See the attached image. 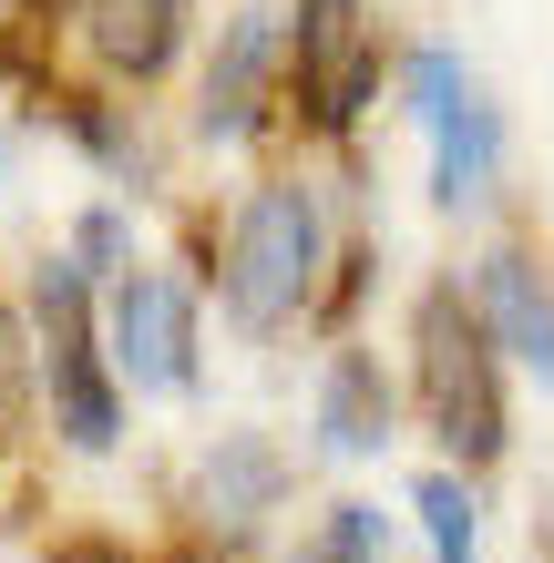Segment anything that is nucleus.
I'll list each match as a JSON object with an SVG mask.
<instances>
[{
    "label": "nucleus",
    "instance_id": "nucleus-8",
    "mask_svg": "<svg viewBox=\"0 0 554 563\" xmlns=\"http://www.w3.org/2000/svg\"><path fill=\"white\" fill-rule=\"evenodd\" d=\"M83 31H93V52H104L113 73L144 82V73H165L175 42H185V0H93Z\"/></svg>",
    "mask_w": 554,
    "mask_h": 563
},
{
    "label": "nucleus",
    "instance_id": "nucleus-2",
    "mask_svg": "<svg viewBox=\"0 0 554 563\" xmlns=\"http://www.w3.org/2000/svg\"><path fill=\"white\" fill-rule=\"evenodd\" d=\"M411 339H421V410H432V430L463 461H493L503 451V379H493V328H482V308L432 287Z\"/></svg>",
    "mask_w": 554,
    "mask_h": 563
},
{
    "label": "nucleus",
    "instance_id": "nucleus-10",
    "mask_svg": "<svg viewBox=\"0 0 554 563\" xmlns=\"http://www.w3.org/2000/svg\"><path fill=\"white\" fill-rule=\"evenodd\" d=\"M257 73H268V21H237L226 31V52H216V73H206V134H237L247 103H257Z\"/></svg>",
    "mask_w": 554,
    "mask_h": 563
},
{
    "label": "nucleus",
    "instance_id": "nucleus-3",
    "mask_svg": "<svg viewBox=\"0 0 554 563\" xmlns=\"http://www.w3.org/2000/svg\"><path fill=\"white\" fill-rule=\"evenodd\" d=\"M31 318H42V379H52V410H62V441L73 451H104L113 441V379H104V339H93V308H83V267L52 256L31 277Z\"/></svg>",
    "mask_w": 554,
    "mask_h": 563
},
{
    "label": "nucleus",
    "instance_id": "nucleus-5",
    "mask_svg": "<svg viewBox=\"0 0 554 563\" xmlns=\"http://www.w3.org/2000/svg\"><path fill=\"white\" fill-rule=\"evenodd\" d=\"M104 349H113V379H134V389H185V379H195V308H185V287L154 277V267H123V277H113Z\"/></svg>",
    "mask_w": 554,
    "mask_h": 563
},
{
    "label": "nucleus",
    "instance_id": "nucleus-4",
    "mask_svg": "<svg viewBox=\"0 0 554 563\" xmlns=\"http://www.w3.org/2000/svg\"><path fill=\"white\" fill-rule=\"evenodd\" d=\"M411 113L432 123V195L442 206H472V195L493 185V103L472 92V73L442 42L411 52Z\"/></svg>",
    "mask_w": 554,
    "mask_h": 563
},
{
    "label": "nucleus",
    "instance_id": "nucleus-9",
    "mask_svg": "<svg viewBox=\"0 0 554 563\" xmlns=\"http://www.w3.org/2000/svg\"><path fill=\"white\" fill-rule=\"evenodd\" d=\"M318 441H329L339 461H360V451L390 441V389H380V369L360 349L329 358V379H318Z\"/></svg>",
    "mask_w": 554,
    "mask_h": 563
},
{
    "label": "nucleus",
    "instance_id": "nucleus-12",
    "mask_svg": "<svg viewBox=\"0 0 554 563\" xmlns=\"http://www.w3.org/2000/svg\"><path fill=\"white\" fill-rule=\"evenodd\" d=\"M298 563H390V522H380L370 503H339V512L298 543Z\"/></svg>",
    "mask_w": 554,
    "mask_h": 563
},
{
    "label": "nucleus",
    "instance_id": "nucleus-11",
    "mask_svg": "<svg viewBox=\"0 0 554 563\" xmlns=\"http://www.w3.org/2000/svg\"><path fill=\"white\" fill-rule=\"evenodd\" d=\"M411 512H421V533H432L442 563H472V492L452 482V472H421L411 482Z\"/></svg>",
    "mask_w": 554,
    "mask_h": 563
},
{
    "label": "nucleus",
    "instance_id": "nucleus-1",
    "mask_svg": "<svg viewBox=\"0 0 554 563\" xmlns=\"http://www.w3.org/2000/svg\"><path fill=\"white\" fill-rule=\"evenodd\" d=\"M318 246H329L318 195L308 185H257L237 206V225H226V308L247 328H287L308 277H318Z\"/></svg>",
    "mask_w": 554,
    "mask_h": 563
},
{
    "label": "nucleus",
    "instance_id": "nucleus-15",
    "mask_svg": "<svg viewBox=\"0 0 554 563\" xmlns=\"http://www.w3.org/2000/svg\"><path fill=\"white\" fill-rule=\"evenodd\" d=\"M31 11H42V0H31Z\"/></svg>",
    "mask_w": 554,
    "mask_h": 563
},
{
    "label": "nucleus",
    "instance_id": "nucleus-7",
    "mask_svg": "<svg viewBox=\"0 0 554 563\" xmlns=\"http://www.w3.org/2000/svg\"><path fill=\"white\" fill-rule=\"evenodd\" d=\"M472 308H482V328H493L513 358H534V369L554 379V297L534 287V267H524V256H482Z\"/></svg>",
    "mask_w": 554,
    "mask_h": 563
},
{
    "label": "nucleus",
    "instance_id": "nucleus-6",
    "mask_svg": "<svg viewBox=\"0 0 554 563\" xmlns=\"http://www.w3.org/2000/svg\"><path fill=\"white\" fill-rule=\"evenodd\" d=\"M380 82V52H370V11L360 0H298V92L318 123H349Z\"/></svg>",
    "mask_w": 554,
    "mask_h": 563
},
{
    "label": "nucleus",
    "instance_id": "nucleus-14",
    "mask_svg": "<svg viewBox=\"0 0 554 563\" xmlns=\"http://www.w3.org/2000/svg\"><path fill=\"white\" fill-rule=\"evenodd\" d=\"M21 430V339H11V318H0V441Z\"/></svg>",
    "mask_w": 554,
    "mask_h": 563
},
{
    "label": "nucleus",
    "instance_id": "nucleus-13",
    "mask_svg": "<svg viewBox=\"0 0 554 563\" xmlns=\"http://www.w3.org/2000/svg\"><path fill=\"white\" fill-rule=\"evenodd\" d=\"M268 492H278V461L257 451V441H226V461L206 472V503H216L226 522H247L257 503H268Z\"/></svg>",
    "mask_w": 554,
    "mask_h": 563
}]
</instances>
